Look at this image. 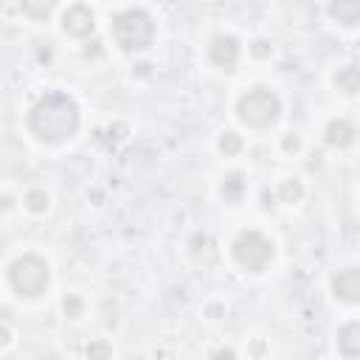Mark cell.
<instances>
[{
  "label": "cell",
  "mask_w": 360,
  "mask_h": 360,
  "mask_svg": "<svg viewBox=\"0 0 360 360\" xmlns=\"http://www.w3.org/2000/svg\"><path fill=\"white\" fill-rule=\"evenodd\" d=\"M8 287L22 295V298H37L48 290L51 281V267L42 256L37 253H22L8 264Z\"/></svg>",
  "instance_id": "obj_4"
},
{
  "label": "cell",
  "mask_w": 360,
  "mask_h": 360,
  "mask_svg": "<svg viewBox=\"0 0 360 360\" xmlns=\"http://www.w3.org/2000/svg\"><path fill=\"white\" fill-rule=\"evenodd\" d=\"M28 129L42 143H62L79 129V107L70 96L53 90L45 93L28 112Z\"/></svg>",
  "instance_id": "obj_1"
},
{
  "label": "cell",
  "mask_w": 360,
  "mask_h": 360,
  "mask_svg": "<svg viewBox=\"0 0 360 360\" xmlns=\"http://www.w3.org/2000/svg\"><path fill=\"white\" fill-rule=\"evenodd\" d=\"M93 31H96V14L90 11V6L84 3L68 6V11L62 14V34L70 39H87Z\"/></svg>",
  "instance_id": "obj_7"
},
{
  "label": "cell",
  "mask_w": 360,
  "mask_h": 360,
  "mask_svg": "<svg viewBox=\"0 0 360 360\" xmlns=\"http://www.w3.org/2000/svg\"><path fill=\"white\" fill-rule=\"evenodd\" d=\"M110 31L121 51H143L155 37V22L143 8H121L112 14Z\"/></svg>",
  "instance_id": "obj_2"
},
{
  "label": "cell",
  "mask_w": 360,
  "mask_h": 360,
  "mask_svg": "<svg viewBox=\"0 0 360 360\" xmlns=\"http://www.w3.org/2000/svg\"><path fill=\"white\" fill-rule=\"evenodd\" d=\"M332 292L338 301L343 304H357V292H360V281H357V267H343L335 273L332 278Z\"/></svg>",
  "instance_id": "obj_8"
},
{
  "label": "cell",
  "mask_w": 360,
  "mask_h": 360,
  "mask_svg": "<svg viewBox=\"0 0 360 360\" xmlns=\"http://www.w3.org/2000/svg\"><path fill=\"white\" fill-rule=\"evenodd\" d=\"M281 149L295 155V152L301 149V138H298V135H284V138H281Z\"/></svg>",
  "instance_id": "obj_19"
},
{
  "label": "cell",
  "mask_w": 360,
  "mask_h": 360,
  "mask_svg": "<svg viewBox=\"0 0 360 360\" xmlns=\"http://www.w3.org/2000/svg\"><path fill=\"white\" fill-rule=\"evenodd\" d=\"M62 312H65V318H82L84 315V298L79 295V292H68L65 298H62Z\"/></svg>",
  "instance_id": "obj_17"
},
{
  "label": "cell",
  "mask_w": 360,
  "mask_h": 360,
  "mask_svg": "<svg viewBox=\"0 0 360 360\" xmlns=\"http://www.w3.org/2000/svg\"><path fill=\"white\" fill-rule=\"evenodd\" d=\"M332 82H335V87H338L340 93H346V96L357 93V84H360V79H357V68H354V65H340L338 73L332 76Z\"/></svg>",
  "instance_id": "obj_14"
},
{
  "label": "cell",
  "mask_w": 360,
  "mask_h": 360,
  "mask_svg": "<svg viewBox=\"0 0 360 360\" xmlns=\"http://www.w3.org/2000/svg\"><path fill=\"white\" fill-rule=\"evenodd\" d=\"M22 205L31 211V214H45L48 205H51V197L45 188H28L25 197H22Z\"/></svg>",
  "instance_id": "obj_16"
},
{
  "label": "cell",
  "mask_w": 360,
  "mask_h": 360,
  "mask_svg": "<svg viewBox=\"0 0 360 360\" xmlns=\"http://www.w3.org/2000/svg\"><path fill=\"white\" fill-rule=\"evenodd\" d=\"M323 138H326L329 146L343 149V146H349V143L354 141V127H352L346 118H332V121L326 124V129H323Z\"/></svg>",
  "instance_id": "obj_10"
},
{
  "label": "cell",
  "mask_w": 360,
  "mask_h": 360,
  "mask_svg": "<svg viewBox=\"0 0 360 360\" xmlns=\"http://www.w3.org/2000/svg\"><path fill=\"white\" fill-rule=\"evenodd\" d=\"M11 338H14V335H11V329H8L6 323H0V349H6V346L11 343Z\"/></svg>",
  "instance_id": "obj_20"
},
{
  "label": "cell",
  "mask_w": 360,
  "mask_h": 360,
  "mask_svg": "<svg viewBox=\"0 0 360 360\" xmlns=\"http://www.w3.org/2000/svg\"><path fill=\"white\" fill-rule=\"evenodd\" d=\"M253 53H256V56H267V53H270V45H267L264 39H256V42H253Z\"/></svg>",
  "instance_id": "obj_21"
},
{
  "label": "cell",
  "mask_w": 360,
  "mask_h": 360,
  "mask_svg": "<svg viewBox=\"0 0 360 360\" xmlns=\"http://www.w3.org/2000/svg\"><path fill=\"white\" fill-rule=\"evenodd\" d=\"M360 326L357 321H349L340 332H338V346H340V354L343 357H357L360 354Z\"/></svg>",
  "instance_id": "obj_12"
},
{
  "label": "cell",
  "mask_w": 360,
  "mask_h": 360,
  "mask_svg": "<svg viewBox=\"0 0 360 360\" xmlns=\"http://www.w3.org/2000/svg\"><path fill=\"white\" fill-rule=\"evenodd\" d=\"M231 256L245 273H262L276 256V245L259 228H245L231 242Z\"/></svg>",
  "instance_id": "obj_3"
},
{
  "label": "cell",
  "mask_w": 360,
  "mask_h": 360,
  "mask_svg": "<svg viewBox=\"0 0 360 360\" xmlns=\"http://www.w3.org/2000/svg\"><path fill=\"white\" fill-rule=\"evenodd\" d=\"M329 14L340 25H354L360 17V0H329Z\"/></svg>",
  "instance_id": "obj_11"
},
{
  "label": "cell",
  "mask_w": 360,
  "mask_h": 360,
  "mask_svg": "<svg viewBox=\"0 0 360 360\" xmlns=\"http://www.w3.org/2000/svg\"><path fill=\"white\" fill-rule=\"evenodd\" d=\"M239 56H242V45L233 34H217L208 42V62L225 73H231L239 65Z\"/></svg>",
  "instance_id": "obj_6"
},
{
  "label": "cell",
  "mask_w": 360,
  "mask_h": 360,
  "mask_svg": "<svg viewBox=\"0 0 360 360\" xmlns=\"http://www.w3.org/2000/svg\"><path fill=\"white\" fill-rule=\"evenodd\" d=\"M20 8L28 20H45L56 8V0H20Z\"/></svg>",
  "instance_id": "obj_15"
},
{
  "label": "cell",
  "mask_w": 360,
  "mask_h": 360,
  "mask_svg": "<svg viewBox=\"0 0 360 360\" xmlns=\"http://www.w3.org/2000/svg\"><path fill=\"white\" fill-rule=\"evenodd\" d=\"M276 197H278V202H284V205H295V202H301V197H304V186H301V180H295V177H284V180L276 186Z\"/></svg>",
  "instance_id": "obj_13"
},
{
  "label": "cell",
  "mask_w": 360,
  "mask_h": 360,
  "mask_svg": "<svg viewBox=\"0 0 360 360\" xmlns=\"http://www.w3.org/2000/svg\"><path fill=\"white\" fill-rule=\"evenodd\" d=\"M278 112H281V101L267 87H250L236 101V118L245 127H250V129H267V127H273L276 118H278Z\"/></svg>",
  "instance_id": "obj_5"
},
{
  "label": "cell",
  "mask_w": 360,
  "mask_h": 360,
  "mask_svg": "<svg viewBox=\"0 0 360 360\" xmlns=\"http://www.w3.org/2000/svg\"><path fill=\"white\" fill-rule=\"evenodd\" d=\"M248 191V183H245V174L242 172H225L219 177V197L228 202V205H239L242 197Z\"/></svg>",
  "instance_id": "obj_9"
},
{
  "label": "cell",
  "mask_w": 360,
  "mask_h": 360,
  "mask_svg": "<svg viewBox=\"0 0 360 360\" xmlns=\"http://www.w3.org/2000/svg\"><path fill=\"white\" fill-rule=\"evenodd\" d=\"M242 146H245V141H242L239 132L228 129V132L219 135V152H225V155H236V152H242Z\"/></svg>",
  "instance_id": "obj_18"
}]
</instances>
